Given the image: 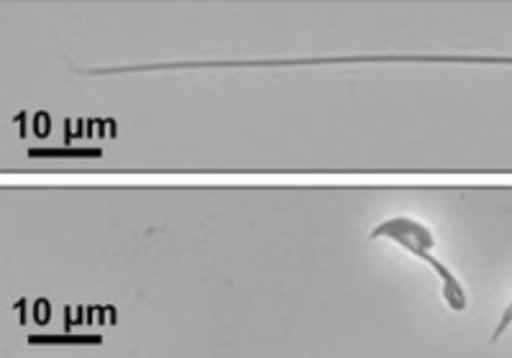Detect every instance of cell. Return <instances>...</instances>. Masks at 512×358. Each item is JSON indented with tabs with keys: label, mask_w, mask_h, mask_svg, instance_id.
Returning a JSON list of instances; mask_svg holds the SVG:
<instances>
[{
	"label": "cell",
	"mask_w": 512,
	"mask_h": 358,
	"mask_svg": "<svg viewBox=\"0 0 512 358\" xmlns=\"http://www.w3.org/2000/svg\"><path fill=\"white\" fill-rule=\"evenodd\" d=\"M510 328H512V300L507 302V307H505V310H502L500 320H497L495 330H492V343L500 341L502 335H505Z\"/></svg>",
	"instance_id": "277c9868"
},
{
	"label": "cell",
	"mask_w": 512,
	"mask_h": 358,
	"mask_svg": "<svg viewBox=\"0 0 512 358\" xmlns=\"http://www.w3.org/2000/svg\"><path fill=\"white\" fill-rule=\"evenodd\" d=\"M31 346H98L100 335H29Z\"/></svg>",
	"instance_id": "7a4b0ae2"
},
{
	"label": "cell",
	"mask_w": 512,
	"mask_h": 358,
	"mask_svg": "<svg viewBox=\"0 0 512 358\" xmlns=\"http://www.w3.org/2000/svg\"><path fill=\"white\" fill-rule=\"evenodd\" d=\"M372 238L374 241H377V238H387V241L397 243V246H402L405 251L418 256V259L425 261L428 266H433L438 279H441L443 300H446V305L451 307V310L464 312L466 307H469V295H466L464 284L459 282V277H456V274L443 264V261H438L436 256H433V249H436V236H433L423 223H418V220L413 218H405V215L382 220V223L372 231Z\"/></svg>",
	"instance_id": "6da1fadb"
},
{
	"label": "cell",
	"mask_w": 512,
	"mask_h": 358,
	"mask_svg": "<svg viewBox=\"0 0 512 358\" xmlns=\"http://www.w3.org/2000/svg\"><path fill=\"white\" fill-rule=\"evenodd\" d=\"M31 159H82V156H90V159H98L103 156L100 149H29Z\"/></svg>",
	"instance_id": "3957f363"
}]
</instances>
